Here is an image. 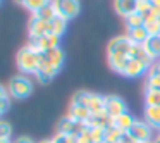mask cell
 I'll list each match as a JSON object with an SVG mask.
<instances>
[{
    "instance_id": "28",
    "label": "cell",
    "mask_w": 160,
    "mask_h": 143,
    "mask_svg": "<svg viewBox=\"0 0 160 143\" xmlns=\"http://www.w3.org/2000/svg\"><path fill=\"white\" fill-rule=\"evenodd\" d=\"M122 135H124V133H122L121 129H117L115 126H108V128L105 129V143H119V140H121Z\"/></svg>"
},
{
    "instance_id": "8",
    "label": "cell",
    "mask_w": 160,
    "mask_h": 143,
    "mask_svg": "<svg viewBox=\"0 0 160 143\" xmlns=\"http://www.w3.org/2000/svg\"><path fill=\"white\" fill-rule=\"evenodd\" d=\"M129 135L134 136L139 143L152 141L153 140V128L146 121H134V124L129 129Z\"/></svg>"
},
{
    "instance_id": "6",
    "label": "cell",
    "mask_w": 160,
    "mask_h": 143,
    "mask_svg": "<svg viewBox=\"0 0 160 143\" xmlns=\"http://www.w3.org/2000/svg\"><path fill=\"white\" fill-rule=\"evenodd\" d=\"M126 112H128V105L121 97H115V95H107L105 97V114L110 119H115L119 115L126 114Z\"/></svg>"
},
{
    "instance_id": "36",
    "label": "cell",
    "mask_w": 160,
    "mask_h": 143,
    "mask_svg": "<svg viewBox=\"0 0 160 143\" xmlns=\"http://www.w3.org/2000/svg\"><path fill=\"white\" fill-rule=\"evenodd\" d=\"M12 143H35V141L31 138H28V136H21V138H16Z\"/></svg>"
},
{
    "instance_id": "5",
    "label": "cell",
    "mask_w": 160,
    "mask_h": 143,
    "mask_svg": "<svg viewBox=\"0 0 160 143\" xmlns=\"http://www.w3.org/2000/svg\"><path fill=\"white\" fill-rule=\"evenodd\" d=\"M84 128H86V124L78 122V121H74V119H71L69 115H66V117H62L59 121V124H57V133L66 135V136H74V138H78V136L84 131Z\"/></svg>"
},
{
    "instance_id": "38",
    "label": "cell",
    "mask_w": 160,
    "mask_h": 143,
    "mask_svg": "<svg viewBox=\"0 0 160 143\" xmlns=\"http://www.w3.org/2000/svg\"><path fill=\"white\" fill-rule=\"evenodd\" d=\"M153 7H160V0H150Z\"/></svg>"
},
{
    "instance_id": "40",
    "label": "cell",
    "mask_w": 160,
    "mask_h": 143,
    "mask_svg": "<svg viewBox=\"0 0 160 143\" xmlns=\"http://www.w3.org/2000/svg\"><path fill=\"white\" fill-rule=\"evenodd\" d=\"M38 143H53L52 140H43V141H38Z\"/></svg>"
},
{
    "instance_id": "21",
    "label": "cell",
    "mask_w": 160,
    "mask_h": 143,
    "mask_svg": "<svg viewBox=\"0 0 160 143\" xmlns=\"http://www.w3.org/2000/svg\"><path fill=\"white\" fill-rule=\"evenodd\" d=\"M88 128H103V129H107L108 126H112V119L108 117L107 114H95V115H91L90 117V121H88Z\"/></svg>"
},
{
    "instance_id": "43",
    "label": "cell",
    "mask_w": 160,
    "mask_h": 143,
    "mask_svg": "<svg viewBox=\"0 0 160 143\" xmlns=\"http://www.w3.org/2000/svg\"><path fill=\"white\" fill-rule=\"evenodd\" d=\"M145 143H155V141H153V140H152V141H145Z\"/></svg>"
},
{
    "instance_id": "2",
    "label": "cell",
    "mask_w": 160,
    "mask_h": 143,
    "mask_svg": "<svg viewBox=\"0 0 160 143\" xmlns=\"http://www.w3.org/2000/svg\"><path fill=\"white\" fill-rule=\"evenodd\" d=\"M7 91L11 98L22 100V98L29 97L33 93V81L28 76H24V74H16V76H12L9 79Z\"/></svg>"
},
{
    "instance_id": "34",
    "label": "cell",
    "mask_w": 160,
    "mask_h": 143,
    "mask_svg": "<svg viewBox=\"0 0 160 143\" xmlns=\"http://www.w3.org/2000/svg\"><path fill=\"white\" fill-rule=\"evenodd\" d=\"M119 143H139V141L134 138V136L129 135V133H124V135L121 136V140H119Z\"/></svg>"
},
{
    "instance_id": "41",
    "label": "cell",
    "mask_w": 160,
    "mask_h": 143,
    "mask_svg": "<svg viewBox=\"0 0 160 143\" xmlns=\"http://www.w3.org/2000/svg\"><path fill=\"white\" fill-rule=\"evenodd\" d=\"M0 143H12L11 140H0Z\"/></svg>"
},
{
    "instance_id": "44",
    "label": "cell",
    "mask_w": 160,
    "mask_h": 143,
    "mask_svg": "<svg viewBox=\"0 0 160 143\" xmlns=\"http://www.w3.org/2000/svg\"><path fill=\"white\" fill-rule=\"evenodd\" d=\"M0 2H2V0H0Z\"/></svg>"
},
{
    "instance_id": "25",
    "label": "cell",
    "mask_w": 160,
    "mask_h": 143,
    "mask_svg": "<svg viewBox=\"0 0 160 143\" xmlns=\"http://www.w3.org/2000/svg\"><path fill=\"white\" fill-rule=\"evenodd\" d=\"M50 24H52V33L53 35H57V36L62 38V35L66 33V29H67V19L60 18V16H55Z\"/></svg>"
},
{
    "instance_id": "7",
    "label": "cell",
    "mask_w": 160,
    "mask_h": 143,
    "mask_svg": "<svg viewBox=\"0 0 160 143\" xmlns=\"http://www.w3.org/2000/svg\"><path fill=\"white\" fill-rule=\"evenodd\" d=\"M28 31H29V38L31 40H38L42 36H47L52 33V24L47 21H42L36 16H33L28 23Z\"/></svg>"
},
{
    "instance_id": "39",
    "label": "cell",
    "mask_w": 160,
    "mask_h": 143,
    "mask_svg": "<svg viewBox=\"0 0 160 143\" xmlns=\"http://www.w3.org/2000/svg\"><path fill=\"white\" fill-rule=\"evenodd\" d=\"M153 141H155V143H160V129L157 131V136L153 138Z\"/></svg>"
},
{
    "instance_id": "30",
    "label": "cell",
    "mask_w": 160,
    "mask_h": 143,
    "mask_svg": "<svg viewBox=\"0 0 160 143\" xmlns=\"http://www.w3.org/2000/svg\"><path fill=\"white\" fill-rule=\"evenodd\" d=\"M12 136V126L5 121H0V140H11Z\"/></svg>"
},
{
    "instance_id": "32",
    "label": "cell",
    "mask_w": 160,
    "mask_h": 143,
    "mask_svg": "<svg viewBox=\"0 0 160 143\" xmlns=\"http://www.w3.org/2000/svg\"><path fill=\"white\" fill-rule=\"evenodd\" d=\"M78 143H93V138H91V131L90 128H84V131L78 136Z\"/></svg>"
},
{
    "instance_id": "10",
    "label": "cell",
    "mask_w": 160,
    "mask_h": 143,
    "mask_svg": "<svg viewBox=\"0 0 160 143\" xmlns=\"http://www.w3.org/2000/svg\"><path fill=\"white\" fill-rule=\"evenodd\" d=\"M86 109L91 112V115L95 114H103L105 112V97L98 93H91L88 91L86 95Z\"/></svg>"
},
{
    "instance_id": "14",
    "label": "cell",
    "mask_w": 160,
    "mask_h": 143,
    "mask_svg": "<svg viewBox=\"0 0 160 143\" xmlns=\"http://www.w3.org/2000/svg\"><path fill=\"white\" fill-rule=\"evenodd\" d=\"M107 60H108V66H110L112 71H115L117 74L124 76L126 69H128V64H129L128 55H107Z\"/></svg>"
},
{
    "instance_id": "19",
    "label": "cell",
    "mask_w": 160,
    "mask_h": 143,
    "mask_svg": "<svg viewBox=\"0 0 160 143\" xmlns=\"http://www.w3.org/2000/svg\"><path fill=\"white\" fill-rule=\"evenodd\" d=\"M126 36H128L129 40H131L132 43H136V45H143V43L148 40V31L145 29V26H141V28H132V29H128V33H126Z\"/></svg>"
},
{
    "instance_id": "18",
    "label": "cell",
    "mask_w": 160,
    "mask_h": 143,
    "mask_svg": "<svg viewBox=\"0 0 160 143\" xmlns=\"http://www.w3.org/2000/svg\"><path fill=\"white\" fill-rule=\"evenodd\" d=\"M136 119L132 117L129 112H126V114L119 115V117L112 119V126H115L117 129H121L122 133H129V129H131V126L134 124Z\"/></svg>"
},
{
    "instance_id": "20",
    "label": "cell",
    "mask_w": 160,
    "mask_h": 143,
    "mask_svg": "<svg viewBox=\"0 0 160 143\" xmlns=\"http://www.w3.org/2000/svg\"><path fill=\"white\" fill-rule=\"evenodd\" d=\"M16 4L22 5L24 9H28L31 14H36L40 9H43L45 5L52 4V0H14Z\"/></svg>"
},
{
    "instance_id": "1",
    "label": "cell",
    "mask_w": 160,
    "mask_h": 143,
    "mask_svg": "<svg viewBox=\"0 0 160 143\" xmlns=\"http://www.w3.org/2000/svg\"><path fill=\"white\" fill-rule=\"evenodd\" d=\"M40 62H42V52H38L31 43L21 47L18 55H16V64L24 74L35 76L40 69Z\"/></svg>"
},
{
    "instance_id": "23",
    "label": "cell",
    "mask_w": 160,
    "mask_h": 143,
    "mask_svg": "<svg viewBox=\"0 0 160 143\" xmlns=\"http://www.w3.org/2000/svg\"><path fill=\"white\" fill-rule=\"evenodd\" d=\"M145 29L148 31V35H160V19L153 11L145 18Z\"/></svg>"
},
{
    "instance_id": "26",
    "label": "cell",
    "mask_w": 160,
    "mask_h": 143,
    "mask_svg": "<svg viewBox=\"0 0 160 143\" xmlns=\"http://www.w3.org/2000/svg\"><path fill=\"white\" fill-rule=\"evenodd\" d=\"M124 21H126V29L141 28V26H145V18H143L141 14H138V12L129 14L128 18H124Z\"/></svg>"
},
{
    "instance_id": "16",
    "label": "cell",
    "mask_w": 160,
    "mask_h": 143,
    "mask_svg": "<svg viewBox=\"0 0 160 143\" xmlns=\"http://www.w3.org/2000/svg\"><path fill=\"white\" fill-rule=\"evenodd\" d=\"M42 57L47 60V62L52 64V66H55L57 69H60V67L64 66V60H66V55H64V52L60 49H53V50L42 52Z\"/></svg>"
},
{
    "instance_id": "37",
    "label": "cell",
    "mask_w": 160,
    "mask_h": 143,
    "mask_svg": "<svg viewBox=\"0 0 160 143\" xmlns=\"http://www.w3.org/2000/svg\"><path fill=\"white\" fill-rule=\"evenodd\" d=\"M7 95H9L7 88H5V86H2V84H0V100H2V98H4V97H7Z\"/></svg>"
},
{
    "instance_id": "29",
    "label": "cell",
    "mask_w": 160,
    "mask_h": 143,
    "mask_svg": "<svg viewBox=\"0 0 160 143\" xmlns=\"http://www.w3.org/2000/svg\"><path fill=\"white\" fill-rule=\"evenodd\" d=\"M152 11H153V5H152L150 0H138V4H136V12H138V14H141L143 18H146Z\"/></svg>"
},
{
    "instance_id": "22",
    "label": "cell",
    "mask_w": 160,
    "mask_h": 143,
    "mask_svg": "<svg viewBox=\"0 0 160 143\" xmlns=\"http://www.w3.org/2000/svg\"><path fill=\"white\" fill-rule=\"evenodd\" d=\"M145 121L152 128L160 129V107H145Z\"/></svg>"
},
{
    "instance_id": "35",
    "label": "cell",
    "mask_w": 160,
    "mask_h": 143,
    "mask_svg": "<svg viewBox=\"0 0 160 143\" xmlns=\"http://www.w3.org/2000/svg\"><path fill=\"white\" fill-rule=\"evenodd\" d=\"M9 107H11V97H4L2 100H0V109H2V112H7Z\"/></svg>"
},
{
    "instance_id": "12",
    "label": "cell",
    "mask_w": 160,
    "mask_h": 143,
    "mask_svg": "<svg viewBox=\"0 0 160 143\" xmlns=\"http://www.w3.org/2000/svg\"><path fill=\"white\" fill-rule=\"evenodd\" d=\"M67 115H69L71 119H74V121L78 122H83V124H88V121H90L91 117V112L88 110L86 107H83V105H69V110H67Z\"/></svg>"
},
{
    "instance_id": "31",
    "label": "cell",
    "mask_w": 160,
    "mask_h": 143,
    "mask_svg": "<svg viewBox=\"0 0 160 143\" xmlns=\"http://www.w3.org/2000/svg\"><path fill=\"white\" fill-rule=\"evenodd\" d=\"M52 141L53 143H78V138H74V136H66V135L57 133V135L52 138Z\"/></svg>"
},
{
    "instance_id": "33",
    "label": "cell",
    "mask_w": 160,
    "mask_h": 143,
    "mask_svg": "<svg viewBox=\"0 0 160 143\" xmlns=\"http://www.w3.org/2000/svg\"><path fill=\"white\" fill-rule=\"evenodd\" d=\"M148 74H153V76H160V59L155 60L152 64V67L148 69Z\"/></svg>"
},
{
    "instance_id": "24",
    "label": "cell",
    "mask_w": 160,
    "mask_h": 143,
    "mask_svg": "<svg viewBox=\"0 0 160 143\" xmlns=\"http://www.w3.org/2000/svg\"><path fill=\"white\" fill-rule=\"evenodd\" d=\"M145 107H160V91L158 90H152V88H145Z\"/></svg>"
},
{
    "instance_id": "3",
    "label": "cell",
    "mask_w": 160,
    "mask_h": 143,
    "mask_svg": "<svg viewBox=\"0 0 160 143\" xmlns=\"http://www.w3.org/2000/svg\"><path fill=\"white\" fill-rule=\"evenodd\" d=\"M52 5L55 9L57 16L64 19H74L81 11V2L79 0H52Z\"/></svg>"
},
{
    "instance_id": "27",
    "label": "cell",
    "mask_w": 160,
    "mask_h": 143,
    "mask_svg": "<svg viewBox=\"0 0 160 143\" xmlns=\"http://www.w3.org/2000/svg\"><path fill=\"white\" fill-rule=\"evenodd\" d=\"M33 16H36L38 19H42V21H47V23H52V19L57 16V12H55V9H53V5L52 4H48V5H45L43 9H40L36 14H33Z\"/></svg>"
},
{
    "instance_id": "11",
    "label": "cell",
    "mask_w": 160,
    "mask_h": 143,
    "mask_svg": "<svg viewBox=\"0 0 160 143\" xmlns=\"http://www.w3.org/2000/svg\"><path fill=\"white\" fill-rule=\"evenodd\" d=\"M129 57L131 59H134V60H138L139 64H143V66L146 67V69H150L152 67V64L155 62V60L152 59V57L146 54V50L143 49V45H132V49H131V54H129Z\"/></svg>"
},
{
    "instance_id": "4",
    "label": "cell",
    "mask_w": 160,
    "mask_h": 143,
    "mask_svg": "<svg viewBox=\"0 0 160 143\" xmlns=\"http://www.w3.org/2000/svg\"><path fill=\"white\" fill-rule=\"evenodd\" d=\"M132 45H134V43H132L126 35L115 36V38H112L107 45V55H128L129 57Z\"/></svg>"
},
{
    "instance_id": "17",
    "label": "cell",
    "mask_w": 160,
    "mask_h": 143,
    "mask_svg": "<svg viewBox=\"0 0 160 143\" xmlns=\"http://www.w3.org/2000/svg\"><path fill=\"white\" fill-rule=\"evenodd\" d=\"M146 71H148V69H146L143 64H139L138 60H134V59L129 57V64H128V69H126L124 76L126 78H131V79H136V78H141Z\"/></svg>"
},
{
    "instance_id": "9",
    "label": "cell",
    "mask_w": 160,
    "mask_h": 143,
    "mask_svg": "<svg viewBox=\"0 0 160 143\" xmlns=\"http://www.w3.org/2000/svg\"><path fill=\"white\" fill-rule=\"evenodd\" d=\"M29 43H31L38 52H47V50L60 49V36L50 33V35L42 36V38H38V40H31Z\"/></svg>"
},
{
    "instance_id": "15",
    "label": "cell",
    "mask_w": 160,
    "mask_h": 143,
    "mask_svg": "<svg viewBox=\"0 0 160 143\" xmlns=\"http://www.w3.org/2000/svg\"><path fill=\"white\" fill-rule=\"evenodd\" d=\"M136 4L138 0H114V9L122 18H128L129 14L136 12Z\"/></svg>"
},
{
    "instance_id": "42",
    "label": "cell",
    "mask_w": 160,
    "mask_h": 143,
    "mask_svg": "<svg viewBox=\"0 0 160 143\" xmlns=\"http://www.w3.org/2000/svg\"><path fill=\"white\" fill-rule=\"evenodd\" d=\"M2 114H4V112H2V109H0V117H2Z\"/></svg>"
},
{
    "instance_id": "13",
    "label": "cell",
    "mask_w": 160,
    "mask_h": 143,
    "mask_svg": "<svg viewBox=\"0 0 160 143\" xmlns=\"http://www.w3.org/2000/svg\"><path fill=\"white\" fill-rule=\"evenodd\" d=\"M143 49L146 50V54L153 60H158L160 59V35H150L148 40L143 43Z\"/></svg>"
}]
</instances>
